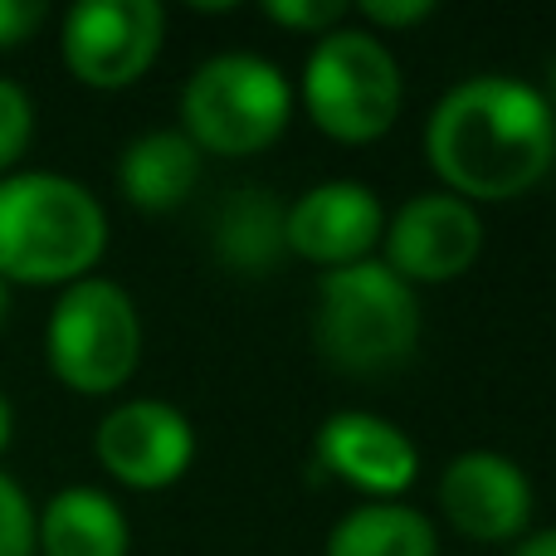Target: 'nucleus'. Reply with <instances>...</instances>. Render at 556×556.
<instances>
[{"label":"nucleus","mask_w":556,"mask_h":556,"mask_svg":"<svg viewBox=\"0 0 556 556\" xmlns=\"http://www.w3.org/2000/svg\"><path fill=\"white\" fill-rule=\"evenodd\" d=\"M108 254V211L84 181L59 172L0 176V278L68 288Z\"/></svg>","instance_id":"nucleus-2"},{"label":"nucleus","mask_w":556,"mask_h":556,"mask_svg":"<svg viewBox=\"0 0 556 556\" xmlns=\"http://www.w3.org/2000/svg\"><path fill=\"white\" fill-rule=\"evenodd\" d=\"M0 556H35V503L10 473H0Z\"/></svg>","instance_id":"nucleus-18"},{"label":"nucleus","mask_w":556,"mask_h":556,"mask_svg":"<svg viewBox=\"0 0 556 556\" xmlns=\"http://www.w3.org/2000/svg\"><path fill=\"white\" fill-rule=\"evenodd\" d=\"M313 342L346 376L395 371L420 342V293L381 260L323 274L313 298Z\"/></svg>","instance_id":"nucleus-3"},{"label":"nucleus","mask_w":556,"mask_h":556,"mask_svg":"<svg viewBox=\"0 0 556 556\" xmlns=\"http://www.w3.org/2000/svg\"><path fill=\"white\" fill-rule=\"evenodd\" d=\"M201 147L181 132V127H156L123 147L117 156V191L132 211L142 215H166L186 205L201 186Z\"/></svg>","instance_id":"nucleus-13"},{"label":"nucleus","mask_w":556,"mask_h":556,"mask_svg":"<svg viewBox=\"0 0 556 556\" xmlns=\"http://www.w3.org/2000/svg\"><path fill=\"white\" fill-rule=\"evenodd\" d=\"M264 15L274 20V25L293 29V35H327V29H337L346 15H352V5H342V0H274V5H264Z\"/></svg>","instance_id":"nucleus-19"},{"label":"nucleus","mask_w":556,"mask_h":556,"mask_svg":"<svg viewBox=\"0 0 556 556\" xmlns=\"http://www.w3.org/2000/svg\"><path fill=\"white\" fill-rule=\"evenodd\" d=\"M298 103L307 123L342 147L381 142L405 103L401 59L381 35L362 25H337L313 39L298 78Z\"/></svg>","instance_id":"nucleus-4"},{"label":"nucleus","mask_w":556,"mask_h":556,"mask_svg":"<svg viewBox=\"0 0 556 556\" xmlns=\"http://www.w3.org/2000/svg\"><path fill=\"white\" fill-rule=\"evenodd\" d=\"M162 39L166 10L156 0H84L59 25V54L84 88L117 93L156 64Z\"/></svg>","instance_id":"nucleus-7"},{"label":"nucleus","mask_w":556,"mask_h":556,"mask_svg":"<svg viewBox=\"0 0 556 556\" xmlns=\"http://www.w3.org/2000/svg\"><path fill=\"white\" fill-rule=\"evenodd\" d=\"M35 137V103L15 78H0V176L15 172V162L29 152Z\"/></svg>","instance_id":"nucleus-17"},{"label":"nucleus","mask_w":556,"mask_h":556,"mask_svg":"<svg viewBox=\"0 0 556 556\" xmlns=\"http://www.w3.org/2000/svg\"><path fill=\"white\" fill-rule=\"evenodd\" d=\"M440 513L459 538L483 547L518 542L532 522V479L513 454L464 450L440 473Z\"/></svg>","instance_id":"nucleus-11"},{"label":"nucleus","mask_w":556,"mask_h":556,"mask_svg":"<svg viewBox=\"0 0 556 556\" xmlns=\"http://www.w3.org/2000/svg\"><path fill=\"white\" fill-rule=\"evenodd\" d=\"M381 250V264L410 288L454 283L483 254V215L450 191L410 195L395 215H386Z\"/></svg>","instance_id":"nucleus-8"},{"label":"nucleus","mask_w":556,"mask_h":556,"mask_svg":"<svg viewBox=\"0 0 556 556\" xmlns=\"http://www.w3.org/2000/svg\"><path fill=\"white\" fill-rule=\"evenodd\" d=\"M10 434H15V410H10V395L0 391V454L10 450Z\"/></svg>","instance_id":"nucleus-23"},{"label":"nucleus","mask_w":556,"mask_h":556,"mask_svg":"<svg viewBox=\"0 0 556 556\" xmlns=\"http://www.w3.org/2000/svg\"><path fill=\"white\" fill-rule=\"evenodd\" d=\"M317 469L366 493V503H395L420 479V450L386 415L337 410L317 425Z\"/></svg>","instance_id":"nucleus-12"},{"label":"nucleus","mask_w":556,"mask_h":556,"mask_svg":"<svg viewBox=\"0 0 556 556\" xmlns=\"http://www.w3.org/2000/svg\"><path fill=\"white\" fill-rule=\"evenodd\" d=\"M362 25L371 35H386V29H415L434 15V0H362L356 5Z\"/></svg>","instance_id":"nucleus-20"},{"label":"nucleus","mask_w":556,"mask_h":556,"mask_svg":"<svg viewBox=\"0 0 556 556\" xmlns=\"http://www.w3.org/2000/svg\"><path fill=\"white\" fill-rule=\"evenodd\" d=\"M45 356L74 395H113L142 362V313L113 278H78L59 293L45 323Z\"/></svg>","instance_id":"nucleus-6"},{"label":"nucleus","mask_w":556,"mask_h":556,"mask_svg":"<svg viewBox=\"0 0 556 556\" xmlns=\"http://www.w3.org/2000/svg\"><path fill=\"white\" fill-rule=\"evenodd\" d=\"M547 78H552V84H547V88H542V93H547V103L556 108V59H552V74H547Z\"/></svg>","instance_id":"nucleus-25"},{"label":"nucleus","mask_w":556,"mask_h":556,"mask_svg":"<svg viewBox=\"0 0 556 556\" xmlns=\"http://www.w3.org/2000/svg\"><path fill=\"white\" fill-rule=\"evenodd\" d=\"M132 547V522L123 503L103 489H59L35 513V552L39 556H127Z\"/></svg>","instance_id":"nucleus-14"},{"label":"nucleus","mask_w":556,"mask_h":556,"mask_svg":"<svg viewBox=\"0 0 556 556\" xmlns=\"http://www.w3.org/2000/svg\"><path fill=\"white\" fill-rule=\"evenodd\" d=\"M425 156L440 191L469 205L528 195L556 162V108L513 74L459 78L425 123Z\"/></svg>","instance_id":"nucleus-1"},{"label":"nucleus","mask_w":556,"mask_h":556,"mask_svg":"<svg viewBox=\"0 0 556 556\" xmlns=\"http://www.w3.org/2000/svg\"><path fill=\"white\" fill-rule=\"evenodd\" d=\"M293 117V84L264 54H215L181 88V132L201 156H254L283 137Z\"/></svg>","instance_id":"nucleus-5"},{"label":"nucleus","mask_w":556,"mask_h":556,"mask_svg":"<svg viewBox=\"0 0 556 556\" xmlns=\"http://www.w3.org/2000/svg\"><path fill=\"white\" fill-rule=\"evenodd\" d=\"M513 556H556V528H547V532H532L528 542H522Z\"/></svg>","instance_id":"nucleus-22"},{"label":"nucleus","mask_w":556,"mask_h":556,"mask_svg":"<svg viewBox=\"0 0 556 556\" xmlns=\"http://www.w3.org/2000/svg\"><path fill=\"white\" fill-rule=\"evenodd\" d=\"M381 235L386 205L366 181H317L293 205H283V250L323 274L376 260Z\"/></svg>","instance_id":"nucleus-10"},{"label":"nucleus","mask_w":556,"mask_h":556,"mask_svg":"<svg viewBox=\"0 0 556 556\" xmlns=\"http://www.w3.org/2000/svg\"><path fill=\"white\" fill-rule=\"evenodd\" d=\"M5 313H10V283L0 278V323H5Z\"/></svg>","instance_id":"nucleus-24"},{"label":"nucleus","mask_w":556,"mask_h":556,"mask_svg":"<svg viewBox=\"0 0 556 556\" xmlns=\"http://www.w3.org/2000/svg\"><path fill=\"white\" fill-rule=\"evenodd\" d=\"M440 552V532L420 508L405 498L395 503H362V508L342 513L327 532L323 556H434Z\"/></svg>","instance_id":"nucleus-15"},{"label":"nucleus","mask_w":556,"mask_h":556,"mask_svg":"<svg viewBox=\"0 0 556 556\" xmlns=\"http://www.w3.org/2000/svg\"><path fill=\"white\" fill-rule=\"evenodd\" d=\"M93 454L108 479L137 493H162L181 483L195 464V425L172 401L137 395L98 420Z\"/></svg>","instance_id":"nucleus-9"},{"label":"nucleus","mask_w":556,"mask_h":556,"mask_svg":"<svg viewBox=\"0 0 556 556\" xmlns=\"http://www.w3.org/2000/svg\"><path fill=\"white\" fill-rule=\"evenodd\" d=\"M215 254L235 274H269L283 260V205L264 186H240L215 215Z\"/></svg>","instance_id":"nucleus-16"},{"label":"nucleus","mask_w":556,"mask_h":556,"mask_svg":"<svg viewBox=\"0 0 556 556\" xmlns=\"http://www.w3.org/2000/svg\"><path fill=\"white\" fill-rule=\"evenodd\" d=\"M45 20V0H0V49H20Z\"/></svg>","instance_id":"nucleus-21"}]
</instances>
